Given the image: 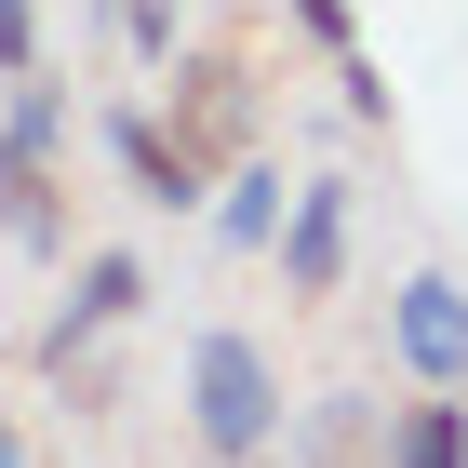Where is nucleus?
Segmentation results:
<instances>
[{
	"label": "nucleus",
	"mask_w": 468,
	"mask_h": 468,
	"mask_svg": "<svg viewBox=\"0 0 468 468\" xmlns=\"http://www.w3.org/2000/svg\"><path fill=\"white\" fill-rule=\"evenodd\" d=\"M134 308H147V268H134V254H94V268H80V294L54 308V335H40V361H54V375H80V348H94L108 322H134Z\"/></svg>",
	"instance_id": "obj_6"
},
{
	"label": "nucleus",
	"mask_w": 468,
	"mask_h": 468,
	"mask_svg": "<svg viewBox=\"0 0 468 468\" xmlns=\"http://www.w3.org/2000/svg\"><path fill=\"white\" fill-rule=\"evenodd\" d=\"M388 361L415 375V388H455L468 401V282H455V268L388 282Z\"/></svg>",
	"instance_id": "obj_2"
},
{
	"label": "nucleus",
	"mask_w": 468,
	"mask_h": 468,
	"mask_svg": "<svg viewBox=\"0 0 468 468\" xmlns=\"http://www.w3.org/2000/svg\"><path fill=\"white\" fill-rule=\"evenodd\" d=\"M348 201H361V175H308L282 201V241H268V254H282V294H294V308H322V294L348 282Z\"/></svg>",
	"instance_id": "obj_3"
},
{
	"label": "nucleus",
	"mask_w": 468,
	"mask_h": 468,
	"mask_svg": "<svg viewBox=\"0 0 468 468\" xmlns=\"http://www.w3.org/2000/svg\"><path fill=\"white\" fill-rule=\"evenodd\" d=\"M108 161L134 175V201H161V215H201V201H215V175H201L147 108H108Z\"/></svg>",
	"instance_id": "obj_5"
},
{
	"label": "nucleus",
	"mask_w": 468,
	"mask_h": 468,
	"mask_svg": "<svg viewBox=\"0 0 468 468\" xmlns=\"http://www.w3.org/2000/svg\"><path fill=\"white\" fill-rule=\"evenodd\" d=\"M294 441H308V468H375V441H388V401H361V388H322Z\"/></svg>",
	"instance_id": "obj_10"
},
{
	"label": "nucleus",
	"mask_w": 468,
	"mask_h": 468,
	"mask_svg": "<svg viewBox=\"0 0 468 468\" xmlns=\"http://www.w3.org/2000/svg\"><path fill=\"white\" fill-rule=\"evenodd\" d=\"M0 468H27V441H14V415H0Z\"/></svg>",
	"instance_id": "obj_15"
},
{
	"label": "nucleus",
	"mask_w": 468,
	"mask_h": 468,
	"mask_svg": "<svg viewBox=\"0 0 468 468\" xmlns=\"http://www.w3.org/2000/svg\"><path fill=\"white\" fill-rule=\"evenodd\" d=\"M294 27L322 40V54H348V0H294Z\"/></svg>",
	"instance_id": "obj_14"
},
{
	"label": "nucleus",
	"mask_w": 468,
	"mask_h": 468,
	"mask_svg": "<svg viewBox=\"0 0 468 468\" xmlns=\"http://www.w3.org/2000/svg\"><path fill=\"white\" fill-rule=\"evenodd\" d=\"M282 201H294V187H282V161H228L201 215H215V241H228V254H268V241H282Z\"/></svg>",
	"instance_id": "obj_8"
},
{
	"label": "nucleus",
	"mask_w": 468,
	"mask_h": 468,
	"mask_svg": "<svg viewBox=\"0 0 468 468\" xmlns=\"http://www.w3.org/2000/svg\"><path fill=\"white\" fill-rule=\"evenodd\" d=\"M187 429L215 441V468H254L268 441L294 429V401H282V361L254 348L241 322H215V335H187Z\"/></svg>",
	"instance_id": "obj_1"
},
{
	"label": "nucleus",
	"mask_w": 468,
	"mask_h": 468,
	"mask_svg": "<svg viewBox=\"0 0 468 468\" xmlns=\"http://www.w3.org/2000/svg\"><path fill=\"white\" fill-rule=\"evenodd\" d=\"M375 468H468V401H455V388L388 401V441H375Z\"/></svg>",
	"instance_id": "obj_7"
},
{
	"label": "nucleus",
	"mask_w": 468,
	"mask_h": 468,
	"mask_svg": "<svg viewBox=\"0 0 468 468\" xmlns=\"http://www.w3.org/2000/svg\"><path fill=\"white\" fill-rule=\"evenodd\" d=\"M241 134H254V68L241 54H187L175 68V147L215 175V161H241Z\"/></svg>",
	"instance_id": "obj_4"
},
{
	"label": "nucleus",
	"mask_w": 468,
	"mask_h": 468,
	"mask_svg": "<svg viewBox=\"0 0 468 468\" xmlns=\"http://www.w3.org/2000/svg\"><path fill=\"white\" fill-rule=\"evenodd\" d=\"M121 40H134L147 68H161V54H175V0H121Z\"/></svg>",
	"instance_id": "obj_12"
},
{
	"label": "nucleus",
	"mask_w": 468,
	"mask_h": 468,
	"mask_svg": "<svg viewBox=\"0 0 468 468\" xmlns=\"http://www.w3.org/2000/svg\"><path fill=\"white\" fill-rule=\"evenodd\" d=\"M0 68H14V80L40 68V0H0Z\"/></svg>",
	"instance_id": "obj_13"
},
{
	"label": "nucleus",
	"mask_w": 468,
	"mask_h": 468,
	"mask_svg": "<svg viewBox=\"0 0 468 468\" xmlns=\"http://www.w3.org/2000/svg\"><path fill=\"white\" fill-rule=\"evenodd\" d=\"M0 228L27 254H68V201H54V175H0Z\"/></svg>",
	"instance_id": "obj_11"
},
{
	"label": "nucleus",
	"mask_w": 468,
	"mask_h": 468,
	"mask_svg": "<svg viewBox=\"0 0 468 468\" xmlns=\"http://www.w3.org/2000/svg\"><path fill=\"white\" fill-rule=\"evenodd\" d=\"M54 147H68V80H14V108H0V175H54Z\"/></svg>",
	"instance_id": "obj_9"
}]
</instances>
